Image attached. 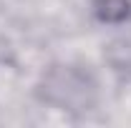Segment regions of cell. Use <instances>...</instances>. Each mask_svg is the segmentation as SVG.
Returning <instances> with one entry per match:
<instances>
[{
  "mask_svg": "<svg viewBox=\"0 0 131 128\" xmlns=\"http://www.w3.org/2000/svg\"><path fill=\"white\" fill-rule=\"evenodd\" d=\"M35 96L40 103L58 111L81 113L91 111L98 100V83L81 65L73 63H58L43 70V75L35 85Z\"/></svg>",
  "mask_w": 131,
  "mask_h": 128,
  "instance_id": "1",
  "label": "cell"
},
{
  "mask_svg": "<svg viewBox=\"0 0 131 128\" xmlns=\"http://www.w3.org/2000/svg\"><path fill=\"white\" fill-rule=\"evenodd\" d=\"M93 15L106 25H121L131 18V0H93Z\"/></svg>",
  "mask_w": 131,
  "mask_h": 128,
  "instance_id": "2",
  "label": "cell"
}]
</instances>
